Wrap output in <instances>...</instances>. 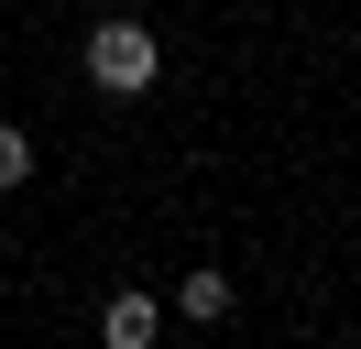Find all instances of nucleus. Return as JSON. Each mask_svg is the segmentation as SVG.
Listing matches in <instances>:
<instances>
[{
	"mask_svg": "<svg viewBox=\"0 0 361 349\" xmlns=\"http://www.w3.org/2000/svg\"><path fill=\"white\" fill-rule=\"evenodd\" d=\"M88 87L99 99H154V77H164V44H154V22L142 11H99V33H88Z\"/></svg>",
	"mask_w": 361,
	"mask_h": 349,
	"instance_id": "1",
	"label": "nucleus"
},
{
	"mask_svg": "<svg viewBox=\"0 0 361 349\" xmlns=\"http://www.w3.org/2000/svg\"><path fill=\"white\" fill-rule=\"evenodd\" d=\"M99 11H142V0H99Z\"/></svg>",
	"mask_w": 361,
	"mask_h": 349,
	"instance_id": "5",
	"label": "nucleus"
},
{
	"mask_svg": "<svg viewBox=\"0 0 361 349\" xmlns=\"http://www.w3.org/2000/svg\"><path fill=\"white\" fill-rule=\"evenodd\" d=\"M11 186H33V131L0 120V196H11Z\"/></svg>",
	"mask_w": 361,
	"mask_h": 349,
	"instance_id": "4",
	"label": "nucleus"
},
{
	"mask_svg": "<svg viewBox=\"0 0 361 349\" xmlns=\"http://www.w3.org/2000/svg\"><path fill=\"white\" fill-rule=\"evenodd\" d=\"M154 327H164V305L142 295V284H132V295H110V305H99V338H110V349H142Z\"/></svg>",
	"mask_w": 361,
	"mask_h": 349,
	"instance_id": "3",
	"label": "nucleus"
},
{
	"mask_svg": "<svg viewBox=\"0 0 361 349\" xmlns=\"http://www.w3.org/2000/svg\"><path fill=\"white\" fill-rule=\"evenodd\" d=\"M230 305H241V284H230L219 262H197V273H176V317H197V327H219Z\"/></svg>",
	"mask_w": 361,
	"mask_h": 349,
	"instance_id": "2",
	"label": "nucleus"
}]
</instances>
